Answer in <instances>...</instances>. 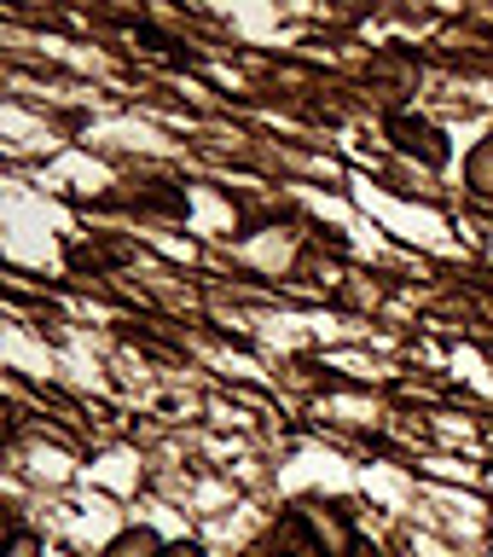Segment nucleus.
<instances>
[{"instance_id": "1", "label": "nucleus", "mask_w": 493, "mask_h": 557, "mask_svg": "<svg viewBox=\"0 0 493 557\" xmlns=\"http://www.w3.org/2000/svg\"><path fill=\"white\" fill-rule=\"evenodd\" d=\"M390 139L407 157H418L424 169H442L447 163V139H442V128H430V122H418V116H390Z\"/></svg>"}, {"instance_id": "2", "label": "nucleus", "mask_w": 493, "mask_h": 557, "mask_svg": "<svg viewBox=\"0 0 493 557\" xmlns=\"http://www.w3.org/2000/svg\"><path fill=\"white\" fill-rule=\"evenodd\" d=\"M169 546L157 540V529H122L111 546H104V557H163Z\"/></svg>"}, {"instance_id": "3", "label": "nucleus", "mask_w": 493, "mask_h": 557, "mask_svg": "<svg viewBox=\"0 0 493 557\" xmlns=\"http://www.w3.org/2000/svg\"><path fill=\"white\" fill-rule=\"evenodd\" d=\"M465 186L477 191V198L493 203V139H482V146L465 157Z\"/></svg>"}, {"instance_id": "4", "label": "nucleus", "mask_w": 493, "mask_h": 557, "mask_svg": "<svg viewBox=\"0 0 493 557\" xmlns=\"http://www.w3.org/2000/svg\"><path fill=\"white\" fill-rule=\"evenodd\" d=\"M7 557H47V546H41V534L12 529V540H7Z\"/></svg>"}, {"instance_id": "5", "label": "nucleus", "mask_w": 493, "mask_h": 557, "mask_svg": "<svg viewBox=\"0 0 493 557\" xmlns=\"http://www.w3.org/2000/svg\"><path fill=\"white\" fill-rule=\"evenodd\" d=\"M163 557H204V546H192V540H174V546Z\"/></svg>"}, {"instance_id": "6", "label": "nucleus", "mask_w": 493, "mask_h": 557, "mask_svg": "<svg viewBox=\"0 0 493 557\" xmlns=\"http://www.w3.org/2000/svg\"><path fill=\"white\" fill-rule=\"evenodd\" d=\"M355 557H378V552H366V546H355Z\"/></svg>"}]
</instances>
